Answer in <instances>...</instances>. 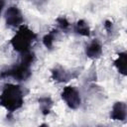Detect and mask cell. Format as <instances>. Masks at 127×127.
Segmentation results:
<instances>
[{"mask_svg": "<svg viewBox=\"0 0 127 127\" xmlns=\"http://www.w3.org/2000/svg\"><path fill=\"white\" fill-rule=\"evenodd\" d=\"M38 102H39V108H40V111L42 112V114L48 115L51 112L53 104H54L51 96H42L38 99Z\"/></svg>", "mask_w": 127, "mask_h": 127, "instance_id": "11", "label": "cell"}, {"mask_svg": "<svg viewBox=\"0 0 127 127\" xmlns=\"http://www.w3.org/2000/svg\"><path fill=\"white\" fill-rule=\"evenodd\" d=\"M51 77L57 82H67L71 78L76 77V75L73 74V71L67 70L61 65H57L51 70Z\"/></svg>", "mask_w": 127, "mask_h": 127, "instance_id": "6", "label": "cell"}, {"mask_svg": "<svg viewBox=\"0 0 127 127\" xmlns=\"http://www.w3.org/2000/svg\"><path fill=\"white\" fill-rule=\"evenodd\" d=\"M61 96H62V99L65 102V104L70 109L75 110V109L79 108V106L81 105L80 93L77 90V88L74 86L67 85V86L64 87Z\"/></svg>", "mask_w": 127, "mask_h": 127, "instance_id": "4", "label": "cell"}, {"mask_svg": "<svg viewBox=\"0 0 127 127\" xmlns=\"http://www.w3.org/2000/svg\"><path fill=\"white\" fill-rule=\"evenodd\" d=\"M127 117V105L124 101H116L110 111V118L115 121L124 122Z\"/></svg>", "mask_w": 127, "mask_h": 127, "instance_id": "7", "label": "cell"}, {"mask_svg": "<svg viewBox=\"0 0 127 127\" xmlns=\"http://www.w3.org/2000/svg\"><path fill=\"white\" fill-rule=\"evenodd\" d=\"M104 28H105V30L107 31L108 34L112 33L113 32V23L110 20H106L104 22Z\"/></svg>", "mask_w": 127, "mask_h": 127, "instance_id": "14", "label": "cell"}, {"mask_svg": "<svg viewBox=\"0 0 127 127\" xmlns=\"http://www.w3.org/2000/svg\"><path fill=\"white\" fill-rule=\"evenodd\" d=\"M85 55L87 58H89L91 60H96V59L100 58V56L102 55L101 43L97 39L90 41L85 47Z\"/></svg>", "mask_w": 127, "mask_h": 127, "instance_id": "8", "label": "cell"}, {"mask_svg": "<svg viewBox=\"0 0 127 127\" xmlns=\"http://www.w3.org/2000/svg\"><path fill=\"white\" fill-rule=\"evenodd\" d=\"M114 66L116 67L117 71L122 74L126 75L127 74V54L126 52H121L117 55V58L113 62Z\"/></svg>", "mask_w": 127, "mask_h": 127, "instance_id": "9", "label": "cell"}, {"mask_svg": "<svg viewBox=\"0 0 127 127\" xmlns=\"http://www.w3.org/2000/svg\"><path fill=\"white\" fill-rule=\"evenodd\" d=\"M5 22L8 27L19 28L24 23V15L19 7L10 6L5 12Z\"/></svg>", "mask_w": 127, "mask_h": 127, "instance_id": "5", "label": "cell"}, {"mask_svg": "<svg viewBox=\"0 0 127 127\" xmlns=\"http://www.w3.org/2000/svg\"><path fill=\"white\" fill-rule=\"evenodd\" d=\"M36 40H37L36 33L33 30H31L28 26L23 24L21 27L18 28L16 34L12 37L10 44L16 52L23 54L31 51V47Z\"/></svg>", "mask_w": 127, "mask_h": 127, "instance_id": "2", "label": "cell"}, {"mask_svg": "<svg viewBox=\"0 0 127 127\" xmlns=\"http://www.w3.org/2000/svg\"><path fill=\"white\" fill-rule=\"evenodd\" d=\"M57 24H58V27L62 31H67L69 29V26H70L68 20L64 16H61V17L57 18Z\"/></svg>", "mask_w": 127, "mask_h": 127, "instance_id": "13", "label": "cell"}, {"mask_svg": "<svg viewBox=\"0 0 127 127\" xmlns=\"http://www.w3.org/2000/svg\"><path fill=\"white\" fill-rule=\"evenodd\" d=\"M58 37V31L57 30H52L48 34H46L43 37V44L48 50H52L54 48V44L57 40Z\"/></svg>", "mask_w": 127, "mask_h": 127, "instance_id": "12", "label": "cell"}, {"mask_svg": "<svg viewBox=\"0 0 127 127\" xmlns=\"http://www.w3.org/2000/svg\"><path fill=\"white\" fill-rule=\"evenodd\" d=\"M32 74L31 67L19 63L17 64H14L12 66H9L6 69H3L0 71V78H7L11 77L17 81H24L27 80Z\"/></svg>", "mask_w": 127, "mask_h": 127, "instance_id": "3", "label": "cell"}, {"mask_svg": "<svg viewBox=\"0 0 127 127\" xmlns=\"http://www.w3.org/2000/svg\"><path fill=\"white\" fill-rule=\"evenodd\" d=\"M24 104V91L20 85L8 83L5 84L0 93V105L13 113L19 110Z\"/></svg>", "mask_w": 127, "mask_h": 127, "instance_id": "1", "label": "cell"}, {"mask_svg": "<svg viewBox=\"0 0 127 127\" xmlns=\"http://www.w3.org/2000/svg\"><path fill=\"white\" fill-rule=\"evenodd\" d=\"M4 6H5V2H4V1H2V0H0V15H1L2 11H3Z\"/></svg>", "mask_w": 127, "mask_h": 127, "instance_id": "15", "label": "cell"}, {"mask_svg": "<svg viewBox=\"0 0 127 127\" xmlns=\"http://www.w3.org/2000/svg\"><path fill=\"white\" fill-rule=\"evenodd\" d=\"M73 31L75 34H77L79 36H83V37H89L90 36V27H89L88 23L83 19L78 20L74 24Z\"/></svg>", "mask_w": 127, "mask_h": 127, "instance_id": "10", "label": "cell"}, {"mask_svg": "<svg viewBox=\"0 0 127 127\" xmlns=\"http://www.w3.org/2000/svg\"><path fill=\"white\" fill-rule=\"evenodd\" d=\"M38 127H50V126H49L47 123H42V124H41V125H39Z\"/></svg>", "mask_w": 127, "mask_h": 127, "instance_id": "16", "label": "cell"}]
</instances>
